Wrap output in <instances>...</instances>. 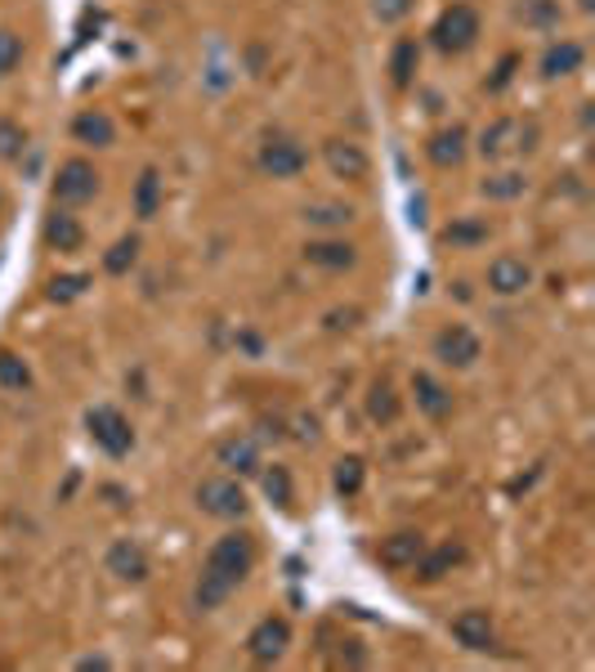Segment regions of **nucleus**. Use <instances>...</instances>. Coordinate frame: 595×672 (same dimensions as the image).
Wrapping results in <instances>:
<instances>
[{
  "mask_svg": "<svg viewBox=\"0 0 595 672\" xmlns=\"http://www.w3.org/2000/svg\"><path fill=\"white\" fill-rule=\"evenodd\" d=\"M417 0H372V19L376 23H404L412 14Z\"/></svg>",
  "mask_w": 595,
  "mask_h": 672,
  "instance_id": "obj_39",
  "label": "nucleus"
},
{
  "mask_svg": "<svg viewBox=\"0 0 595 672\" xmlns=\"http://www.w3.org/2000/svg\"><path fill=\"white\" fill-rule=\"evenodd\" d=\"M430 355H434L443 368H457V372H466V368H475V363H479L483 341H479V336H475L466 323H448V327H439V332H434Z\"/></svg>",
  "mask_w": 595,
  "mask_h": 672,
  "instance_id": "obj_7",
  "label": "nucleus"
},
{
  "mask_svg": "<svg viewBox=\"0 0 595 672\" xmlns=\"http://www.w3.org/2000/svg\"><path fill=\"white\" fill-rule=\"evenodd\" d=\"M399 413H404L399 391H394L385 376L372 381V386H368V417H372L376 426H394V421H399Z\"/></svg>",
  "mask_w": 595,
  "mask_h": 672,
  "instance_id": "obj_25",
  "label": "nucleus"
},
{
  "mask_svg": "<svg viewBox=\"0 0 595 672\" xmlns=\"http://www.w3.org/2000/svg\"><path fill=\"white\" fill-rule=\"evenodd\" d=\"M81 668H108V659L104 654H90V659H81Z\"/></svg>",
  "mask_w": 595,
  "mask_h": 672,
  "instance_id": "obj_41",
  "label": "nucleus"
},
{
  "mask_svg": "<svg viewBox=\"0 0 595 672\" xmlns=\"http://www.w3.org/2000/svg\"><path fill=\"white\" fill-rule=\"evenodd\" d=\"M425 552V534L421 530H394L376 543V560L385 569H412V560Z\"/></svg>",
  "mask_w": 595,
  "mask_h": 672,
  "instance_id": "obj_17",
  "label": "nucleus"
},
{
  "mask_svg": "<svg viewBox=\"0 0 595 672\" xmlns=\"http://www.w3.org/2000/svg\"><path fill=\"white\" fill-rule=\"evenodd\" d=\"M202 569H211V573H220V579H229L233 588H242V579L256 569V538L242 534V530H229L224 538L211 543Z\"/></svg>",
  "mask_w": 595,
  "mask_h": 672,
  "instance_id": "obj_4",
  "label": "nucleus"
},
{
  "mask_svg": "<svg viewBox=\"0 0 595 672\" xmlns=\"http://www.w3.org/2000/svg\"><path fill=\"white\" fill-rule=\"evenodd\" d=\"M301 256H305V265H314L323 274H345L359 265V247L345 243V237H314V243L301 247Z\"/></svg>",
  "mask_w": 595,
  "mask_h": 672,
  "instance_id": "obj_14",
  "label": "nucleus"
},
{
  "mask_svg": "<svg viewBox=\"0 0 595 672\" xmlns=\"http://www.w3.org/2000/svg\"><path fill=\"white\" fill-rule=\"evenodd\" d=\"M466 543H439V547H430L425 543V552L412 560V569H417V583H439V579H448V573L457 569V565H466Z\"/></svg>",
  "mask_w": 595,
  "mask_h": 672,
  "instance_id": "obj_15",
  "label": "nucleus"
},
{
  "mask_svg": "<svg viewBox=\"0 0 595 672\" xmlns=\"http://www.w3.org/2000/svg\"><path fill=\"white\" fill-rule=\"evenodd\" d=\"M443 243H448L453 252H475V247H483L488 237H492V224L483 220V216H453L448 224H443Z\"/></svg>",
  "mask_w": 595,
  "mask_h": 672,
  "instance_id": "obj_22",
  "label": "nucleus"
},
{
  "mask_svg": "<svg viewBox=\"0 0 595 672\" xmlns=\"http://www.w3.org/2000/svg\"><path fill=\"white\" fill-rule=\"evenodd\" d=\"M72 139L85 149H108V143H117V121L104 108H81L72 117Z\"/></svg>",
  "mask_w": 595,
  "mask_h": 672,
  "instance_id": "obj_21",
  "label": "nucleus"
},
{
  "mask_svg": "<svg viewBox=\"0 0 595 672\" xmlns=\"http://www.w3.org/2000/svg\"><path fill=\"white\" fill-rule=\"evenodd\" d=\"M85 436L94 440V449H104L108 457H126L135 449V426L117 404L85 408Z\"/></svg>",
  "mask_w": 595,
  "mask_h": 672,
  "instance_id": "obj_3",
  "label": "nucleus"
},
{
  "mask_svg": "<svg viewBox=\"0 0 595 672\" xmlns=\"http://www.w3.org/2000/svg\"><path fill=\"white\" fill-rule=\"evenodd\" d=\"M256 166L269 179H301L310 171V149L287 130H269L256 149Z\"/></svg>",
  "mask_w": 595,
  "mask_h": 672,
  "instance_id": "obj_2",
  "label": "nucleus"
},
{
  "mask_svg": "<svg viewBox=\"0 0 595 672\" xmlns=\"http://www.w3.org/2000/svg\"><path fill=\"white\" fill-rule=\"evenodd\" d=\"M260 489L273 507H291L295 502V485H291V471L287 466H260Z\"/></svg>",
  "mask_w": 595,
  "mask_h": 672,
  "instance_id": "obj_33",
  "label": "nucleus"
},
{
  "mask_svg": "<svg viewBox=\"0 0 595 672\" xmlns=\"http://www.w3.org/2000/svg\"><path fill=\"white\" fill-rule=\"evenodd\" d=\"M40 237H45L49 252L77 256L85 247V224H81V216H72V207H55L45 216V224H40Z\"/></svg>",
  "mask_w": 595,
  "mask_h": 672,
  "instance_id": "obj_10",
  "label": "nucleus"
},
{
  "mask_svg": "<svg viewBox=\"0 0 595 672\" xmlns=\"http://www.w3.org/2000/svg\"><path fill=\"white\" fill-rule=\"evenodd\" d=\"M533 287V265L524 256H498L488 265V292L492 297H524Z\"/></svg>",
  "mask_w": 595,
  "mask_h": 672,
  "instance_id": "obj_13",
  "label": "nucleus"
},
{
  "mask_svg": "<svg viewBox=\"0 0 595 672\" xmlns=\"http://www.w3.org/2000/svg\"><path fill=\"white\" fill-rule=\"evenodd\" d=\"M27 59V40L14 27H0V81L10 72H19V63Z\"/></svg>",
  "mask_w": 595,
  "mask_h": 672,
  "instance_id": "obj_35",
  "label": "nucleus"
},
{
  "mask_svg": "<svg viewBox=\"0 0 595 672\" xmlns=\"http://www.w3.org/2000/svg\"><path fill=\"white\" fill-rule=\"evenodd\" d=\"M291 646V623L282 614H269L260 618L252 633H246V654H252L256 663H278Z\"/></svg>",
  "mask_w": 595,
  "mask_h": 672,
  "instance_id": "obj_9",
  "label": "nucleus"
},
{
  "mask_svg": "<svg viewBox=\"0 0 595 672\" xmlns=\"http://www.w3.org/2000/svg\"><path fill=\"white\" fill-rule=\"evenodd\" d=\"M301 220L314 224V229L336 233V229H345V224H354V207H350V202H310V207L301 211Z\"/></svg>",
  "mask_w": 595,
  "mask_h": 672,
  "instance_id": "obj_28",
  "label": "nucleus"
},
{
  "mask_svg": "<svg viewBox=\"0 0 595 672\" xmlns=\"http://www.w3.org/2000/svg\"><path fill=\"white\" fill-rule=\"evenodd\" d=\"M135 260H139V237H135V233H130V237H117L113 252L104 256V274L121 278V274H130V269H135Z\"/></svg>",
  "mask_w": 595,
  "mask_h": 672,
  "instance_id": "obj_36",
  "label": "nucleus"
},
{
  "mask_svg": "<svg viewBox=\"0 0 595 672\" xmlns=\"http://www.w3.org/2000/svg\"><path fill=\"white\" fill-rule=\"evenodd\" d=\"M192 502H197V511L202 515H215V520H242L246 515V489L237 485V475H207L202 485L192 489Z\"/></svg>",
  "mask_w": 595,
  "mask_h": 672,
  "instance_id": "obj_5",
  "label": "nucleus"
},
{
  "mask_svg": "<svg viewBox=\"0 0 595 672\" xmlns=\"http://www.w3.org/2000/svg\"><path fill=\"white\" fill-rule=\"evenodd\" d=\"M515 139H520V121H515V117H498L492 126L479 130V143H475V149H479L488 162H498V158L515 153Z\"/></svg>",
  "mask_w": 595,
  "mask_h": 672,
  "instance_id": "obj_24",
  "label": "nucleus"
},
{
  "mask_svg": "<svg viewBox=\"0 0 595 672\" xmlns=\"http://www.w3.org/2000/svg\"><path fill=\"white\" fill-rule=\"evenodd\" d=\"M49 194H55V207H85L98 194V171L90 158H68L59 162L55 179H49Z\"/></svg>",
  "mask_w": 595,
  "mask_h": 672,
  "instance_id": "obj_6",
  "label": "nucleus"
},
{
  "mask_svg": "<svg viewBox=\"0 0 595 672\" xmlns=\"http://www.w3.org/2000/svg\"><path fill=\"white\" fill-rule=\"evenodd\" d=\"M412 399H417V408L430 417V421H448L453 417V391L443 386V381L434 376V372H412Z\"/></svg>",
  "mask_w": 595,
  "mask_h": 672,
  "instance_id": "obj_16",
  "label": "nucleus"
},
{
  "mask_svg": "<svg viewBox=\"0 0 595 672\" xmlns=\"http://www.w3.org/2000/svg\"><path fill=\"white\" fill-rule=\"evenodd\" d=\"M363 479H368L363 457H340L336 471H331V489H336L340 498H359V494H363Z\"/></svg>",
  "mask_w": 595,
  "mask_h": 672,
  "instance_id": "obj_30",
  "label": "nucleus"
},
{
  "mask_svg": "<svg viewBox=\"0 0 595 672\" xmlns=\"http://www.w3.org/2000/svg\"><path fill=\"white\" fill-rule=\"evenodd\" d=\"M479 36H483V19H479L475 5H466V0H453V5L443 10L434 19V27H430V45L439 55H448V59L470 55L479 45Z\"/></svg>",
  "mask_w": 595,
  "mask_h": 672,
  "instance_id": "obj_1",
  "label": "nucleus"
},
{
  "mask_svg": "<svg viewBox=\"0 0 595 672\" xmlns=\"http://www.w3.org/2000/svg\"><path fill=\"white\" fill-rule=\"evenodd\" d=\"M466 153H470V130H466V126H439V130L425 139V158H430V166H439V171H457V166L466 162Z\"/></svg>",
  "mask_w": 595,
  "mask_h": 672,
  "instance_id": "obj_11",
  "label": "nucleus"
},
{
  "mask_svg": "<svg viewBox=\"0 0 595 672\" xmlns=\"http://www.w3.org/2000/svg\"><path fill=\"white\" fill-rule=\"evenodd\" d=\"M520 68H524V59H520L515 50H511V55H502V59H498V68H492V77L483 81V90H488V94H502V90L515 81V72H520Z\"/></svg>",
  "mask_w": 595,
  "mask_h": 672,
  "instance_id": "obj_38",
  "label": "nucleus"
},
{
  "mask_svg": "<svg viewBox=\"0 0 595 672\" xmlns=\"http://www.w3.org/2000/svg\"><path fill=\"white\" fill-rule=\"evenodd\" d=\"M0 391H14V395L32 391V368L14 350H0Z\"/></svg>",
  "mask_w": 595,
  "mask_h": 672,
  "instance_id": "obj_32",
  "label": "nucleus"
},
{
  "mask_svg": "<svg viewBox=\"0 0 595 672\" xmlns=\"http://www.w3.org/2000/svg\"><path fill=\"white\" fill-rule=\"evenodd\" d=\"M582 63H586V50H582V40H573V36H560V40H551L547 50H541V77L547 81H560V77H573V72H582Z\"/></svg>",
  "mask_w": 595,
  "mask_h": 672,
  "instance_id": "obj_19",
  "label": "nucleus"
},
{
  "mask_svg": "<svg viewBox=\"0 0 595 672\" xmlns=\"http://www.w3.org/2000/svg\"><path fill=\"white\" fill-rule=\"evenodd\" d=\"M162 211V171L158 166H143L135 179V216L139 220H153Z\"/></svg>",
  "mask_w": 595,
  "mask_h": 672,
  "instance_id": "obj_27",
  "label": "nucleus"
},
{
  "mask_svg": "<svg viewBox=\"0 0 595 672\" xmlns=\"http://www.w3.org/2000/svg\"><path fill=\"white\" fill-rule=\"evenodd\" d=\"M295 426H301V440H318V417H295Z\"/></svg>",
  "mask_w": 595,
  "mask_h": 672,
  "instance_id": "obj_40",
  "label": "nucleus"
},
{
  "mask_svg": "<svg viewBox=\"0 0 595 672\" xmlns=\"http://www.w3.org/2000/svg\"><path fill=\"white\" fill-rule=\"evenodd\" d=\"M104 565H108L113 579H121V583H143L148 569H153V565H148V552H143L135 538H117V543L108 547Z\"/></svg>",
  "mask_w": 595,
  "mask_h": 672,
  "instance_id": "obj_18",
  "label": "nucleus"
},
{
  "mask_svg": "<svg viewBox=\"0 0 595 672\" xmlns=\"http://www.w3.org/2000/svg\"><path fill=\"white\" fill-rule=\"evenodd\" d=\"M0 211H5V188H0Z\"/></svg>",
  "mask_w": 595,
  "mask_h": 672,
  "instance_id": "obj_43",
  "label": "nucleus"
},
{
  "mask_svg": "<svg viewBox=\"0 0 595 672\" xmlns=\"http://www.w3.org/2000/svg\"><path fill=\"white\" fill-rule=\"evenodd\" d=\"M515 14L533 32H551V27H560V0H520Z\"/></svg>",
  "mask_w": 595,
  "mask_h": 672,
  "instance_id": "obj_31",
  "label": "nucleus"
},
{
  "mask_svg": "<svg viewBox=\"0 0 595 672\" xmlns=\"http://www.w3.org/2000/svg\"><path fill=\"white\" fill-rule=\"evenodd\" d=\"M215 462L229 471V475H260V449L252 436H229L215 444Z\"/></svg>",
  "mask_w": 595,
  "mask_h": 672,
  "instance_id": "obj_20",
  "label": "nucleus"
},
{
  "mask_svg": "<svg viewBox=\"0 0 595 672\" xmlns=\"http://www.w3.org/2000/svg\"><path fill=\"white\" fill-rule=\"evenodd\" d=\"M323 166H327L336 179H345V184H363L368 171H372V158H368L363 143L336 135V139H323Z\"/></svg>",
  "mask_w": 595,
  "mask_h": 672,
  "instance_id": "obj_8",
  "label": "nucleus"
},
{
  "mask_svg": "<svg viewBox=\"0 0 595 672\" xmlns=\"http://www.w3.org/2000/svg\"><path fill=\"white\" fill-rule=\"evenodd\" d=\"M448 633H453V641H457L462 650H492V641H498V623H492L488 610L470 605V610H462V614L448 623Z\"/></svg>",
  "mask_w": 595,
  "mask_h": 672,
  "instance_id": "obj_12",
  "label": "nucleus"
},
{
  "mask_svg": "<svg viewBox=\"0 0 595 672\" xmlns=\"http://www.w3.org/2000/svg\"><path fill=\"white\" fill-rule=\"evenodd\" d=\"M417 68H421V40L399 36L389 45V81H394V90H408L417 81Z\"/></svg>",
  "mask_w": 595,
  "mask_h": 672,
  "instance_id": "obj_23",
  "label": "nucleus"
},
{
  "mask_svg": "<svg viewBox=\"0 0 595 672\" xmlns=\"http://www.w3.org/2000/svg\"><path fill=\"white\" fill-rule=\"evenodd\" d=\"M524 188H528V179L520 171H498V175H483L479 179V194L488 202H515V198H524Z\"/></svg>",
  "mask_w": 595,
  "mask_h": 672,
  "instance_id": "obj_29",
  "label": "nucleus"
},
{
  "mask_svg": "<svg viewBox=\"0 0 595 672\" xmlns=\"http://www.w3.org/2000/svg\"><path fill=\"white\" fill-rule=\"evenodd\" d=\"M85 287H90V274H59V278H49V301L68 305V301H77L85 292Z\"/></svg>",
  "mask_w": 595,
  "mask_h": 672,
  "instance_id": "obj_37",
  "label": "nucleus"
},
{
  "mask_svg": "<svg viewBox=\"0 0 595 672\" xmlns=\"http://www.w3.org/2000/svg\"><path fill=\"white\" fill-rule=\"evenodd\" d=\"M578 10H582V14H591V10H595V0H578Z\"/></svg>",
  "mask_w": 595,
  "mask_h": 672,
  "instance_id": "obj_42",
  "label": "nucleus"
},
{
  "mask_svg": "<svg viewBox=\"0 0 595 672\" xmlns=\"http://www.w3.org/2000/svg\"><path fill=\"white\" fill-rule=\"evenodd\" d=\"M32 135L14 121V117H0V162H23Z\"/></svg>",
  "mask_w": 595,
  "mask_h": 672,
  "instance_id": "obj_34",
  "label": "nucleus"
},
{
  "mask_svg": "<svg viewBox=\"0 0 595 672\" xmlns=\"http://www.w3.org/2000/svg\"><path fill=\"white\" fill-rule=\"evenodd\" d=\"M233 592H237V588H233L229 579H220V573L202 569V573H197V583H192V610L211 614V610H220V605H224Z\"/></svg>",
  "mask_w": 595,
  "mask_h": 672,
  "instance_id": "obj_26",
  "label": "nucleus"
}]
</instances>
